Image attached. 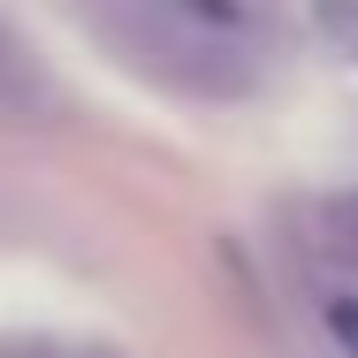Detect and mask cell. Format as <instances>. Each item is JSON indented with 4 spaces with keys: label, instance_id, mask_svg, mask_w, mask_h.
Segmentation results:
<instances>
[{
    "label": "cell",
    "instance_id": "2",
    "mask_svg": "<svg viewBox=\"0 0 358 358\" xmlns=\"http://www.w3.org/2000/svg\"><path fill=\"white\" fill-rule=\"evenodd\" d=\"M38 62H31V46L0 23V107H38Z\"/></svg>",
    "mask_w": 358,
    "mask_h": 358
},
{
    "label": "cell",
    "instance_id": "4",
    "mask_svg": "<svg viewBox=\"0 0 358 358\" xmlns=\"http://www.w3.org/2000/svg\"><path fill=\"white\" fill-rule=\"evenodd\" d=\"M320 229H328V252L336 259H358V199H328L320 206Z\"/></svg>",
    "mask_w": 358,
    "mask_h": 358
},
{
    "label": "cell",
    "instance_id": "5",
    "mask_svg": "<svg viewBox=\"0 0 358 358\" xmlns=\"http://www.w3.org/2000/svg\"><path fill=\"white\" fill-rule=\"evenodd\" d=\"M320 320H328V336H336V343L358 358V289H336V297L320 305Z\"/></svg>",
    "mask_w": 358,
    "mask_h": 358
},
{
    "label": "cell",
    "instance_id": "3",
    "mask_svg": "<svg viewBox=\"0 0 358 358\" xmlns=\"http://www.w3.org/2000/svg\"><path fill=\"white\" fill-rule=\"evenodd\" d=\"M305 23H313L320 46H336V54L358 62V0H305Z\"/></svg>",
    "mask_w": 358,
    "mask_h": 358
},
{
    "label": "cell",
    "instance_id": "6",
    "mask_svg": "<svg viewBox=\"0 0 358 358\" xmlns=\"http://www.w3.org/2000/svg\"><path fill=\"white\" fill-rule=\"evenodd\" d=\"M15 358H107V351H76V343H23Z\"/></svg>",
    "mask_w": 358,
    "mask_h": 358
},
{
    "label": "cell",
    "instance_id": "1",
    "mask_svg": "<svg viewBox=\"0 0 358 358\" xmlns=\"http://www.w3.org/2000/svg\"><path fill=\"white\" fill-rule=\"evenodd\" d=\"M160 15H168L183 38H206V46H236V38L259 23V0H160Z\"/></svg>",
    "mask_w": 358,
    "mask_h": 358
}]
</instances>
